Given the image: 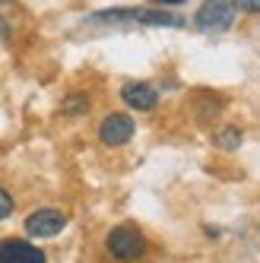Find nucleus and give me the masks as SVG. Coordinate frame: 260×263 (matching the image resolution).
I'll use <instances>...</instances> for the list:
<instances>
[{
  "label": "nucleus",
  "mask_w": 260,
  "mask_h": 263,
  "mask_svg": "<svg viewBox=\"0 0 260 263\" xmlns=\"http://www.w3.org/2000/svg\"><path fill=\"white\" fill-rule=\"evenodd\" d=\"M219 111H222V99L210 96V92H200L197 102H194V115L200 121H210V118H219Z\"/></svg>",
  "instance_id": "6e6552de"
},
{
  "label": "nucleus",
  "mask_w": 260,
  "mask_h": 263,
  "mask_svg": "<svg viewBox=\"0 0 260 263\" xmlns=\"http://www.w3.org/2000/svg\"><path fill=\"white\" fill-rule=\"evenodd\" d=\"M67 229V213L54 210V206H42L26 216V235L29 238H54Z\"/></svg>",
  "instance_id": "20e7f679"
},
{
  "label": "nucleus",
  "mask_w": 260,
  "mask_h": 263,
  "mask_svg": "<svg viewBox=\"0 0 260 263\" xmlns=\"http://www.w3.org/2000/svg\"><path fill=\"white\" fill-rule=\"evenodd\" d=\"M121 99L134 111H153L159 105V89L153 83H124L121 86Z\"/></svg>",
  "instance_id": "0eeeda50"
},
{
  "label": "nucleus",
  "mask_w": 260,
  "mask_h": 263,
  "mask_svg": "<svg viewBox=\"0 0 260 263\" xmlns=\"http://www.w3.org/2000/svg\"><path fill=\"white\" fill-rule=\"evenodd\" d=\"M216 146L222 149V153H235V149L241 146V140H245V134H241L238 127H222V130H216Z\"/></svg>",
  "instance_id": "1a4fd4ad"
},
{
  "label": "nucleus",
  "mask_w": 260,
  "mask_h": 263,
  "mask_svg": "<svg viewBox=\"0 0 260 263\" xmlns=\"http://www.w3.org/2000/svg\"><path fill=\"white\" fill-rule=\"evenodd\" d=\"M0 39H4V42L10 39V29H7V23H4V20H0Z\"/></svg>",
  "instance_id": "4468645a"
},
{
  "label": "nucleus",
  "mask_w": 260,
  "mask_h": 263,
  "mask_svg": "<svg viewBox=\"0 0 260 263\" xmlns=\"http://www.w3.org/2000/svg\"><path fill=\"white\" fill-rule=\"evenodd\" d=\"M134 130H137V124H134L130 115H124V111H111V115H105L102 124H99V143H105L111 149L124 146V143H130Z\"/></svg>",
  "instance_id": "39448f33"
},
{
  "label": "nucleus",
  "mask_w": 260,
  "mask_h": 263,
  "mask_svg": "<svg viewBox=\"0 0 260 263\" xmlns=\"http://www.w3.org/2000/svg\"><path fill=\"white\" fill-rule=\"evenodd\" d=\"M61 111H64L67 118H80V115H86V111H89V99L86 96H70V99H64Z\"/></svg>",
  "instance_id": "9d476101"
},
{
  "label": "nucleus",
  "mask_w": 260,
  "mask_h": 263,
  "mask_svg": "<svg viewBox=\"0 0 260 263\" xmlns=\"http://www.w3.org/2000/svg\"><path fill=\"white\" fill-rule=\"evenodd\" d=\"M0 4H7V0H0Z\"/></svg>",
  "instance_id": "2eb2a0df"
},
{
  "label": "nucleus",
  "mask_w": 260,
  "mask_h": 263,
  "mask_svg": "<svg viewBox=\"0 0 260 263\" xmlns=\"http://www.w3.org/2000/svg\"><path fill=\"white\" fill-rule=\"evenodd\" d=\"M105 251L111 260L118 263H134L146 254V235L137 229V225H115L108 235H105Z\"/></svg>",
  "instance_id": "f03ea898"
},
{
  "label": "nucleus",
  "mask_w": 260,
  "mask_h": 263,
  "mask_svg": "<svg viewBox=\"0 0 260 263\" xmlns=\"http://www.w3.org/2000/svg\"><path fill=\"white\" fill-rule=\"evenodd\" d=\"M86 23H140V26H172L181 29L184 20L165 10H146V7H121V10H102L92 13Z\"/></svg>",
  "instance_id": "f257e3e1"
},
{
  "label": "nucleus",
  "mask_w": 260,
  "mask_h": 263,
  "mask_svg": "<svg viewBox=\"0 0 260 263\" xmlns=\"http://www.w3.org/2000/svg\"><path fill=\"white\" fill-rule=\"evenodd\" d=\"M0 263H48V257L26 238H0Z\"/></svg>",
  "instance_id": "423d86ee"
},
{
  "label": "nucleus",
  "mask_w": 260,
  "mask_h": 263,
  "mask_svg": "<svg viewBox=\"0 0 260 263\" xmlns=\"http://www.w3.org/2000/svg\"><path fill=\"white\" fill-rule=\"evenodd\" d=\"M156 4H162V7H178V4H188V0H156Z\"/></svg>",
  "instance_id": "ddd939ff"
},
{
  "label": "nucleus",
  "mask_w": 260,
  "mask_h": 263,
  "mask_svg": "<svg viewBox=\"0 0 260 263\" xmlns=\"http://www.w3.org/2000/svg\"><path fill=\"white\" fill-rule=\"evenodd\" d=\"M235 13L238 7L232 0H203V7L194 16V26L200 32H226L235 23Z\"/></svg>",
  "instance_id": "7ed1b4c3"
},
{
  "label": "nucleus",
  "mask_w": 260,
  "mask_h": 263,
  "mask_svg": "<svg viewBox=\"0 0 260 263\" xmlns=\"http://www.w3.org/2000/svg\"><path fill=\"white\" fill-rule=\"evenodd\" d=\"M235 7L251 13V16H260V0H235Z\"/></svg>",
  "instance_id": "f8f14e48"
},
{
  "label": "nucleus",
  "mask_w": 260,
  "mask_h": 263,
  "mask_svg": "<svg viewBox=\"0 0 260 263\" xmlns=\"http://www.w3.org/2000/svg\"><path fill=\"white\" fill-rule=\"evenodd\" d=\"M13 206H16V203H13V197L4 191V187H0V222H4V219L13 213Z\"/></svg>",
  "instance_id": "9b49d317"
}]
</instances>
